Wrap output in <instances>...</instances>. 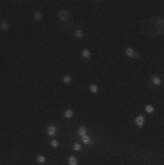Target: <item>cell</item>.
<instances>
[{
  "mask_svg": "<svg viewBox=\"0 0 164 165\" xmlns=\"http://www.w3.org/2000/svg\"><path fill=\"white\" fill-rule=\"evenodd\" d=\"M56 131H57V129H56V128H55L54 126L50 125V126L48 127V134L49 136L54 135V134L56 133Z\"/></svg>",
  "mask_w": 164,
  "mask_h": 165,
  "instance_id": "cell-1",
  "label": "cell"
},
{
  "mask_svg": "<svg viewBox=\"0 0 164 165\" xmlns=\"http://www.w3.org/2000/svg\"><path fill=\"white\" fill-rule=\"evenodd\" d=\"M0 28H1L2 30L6 31L9 29V23L7 21H1L0 22Z\"/></svg>",
  "mask_w": 164,
  "mask_h": 165,
  "instance_id": "cell-2",
  "label": "cell"
},
{
  "mask_svg": "<svg viewBox=\"0 0 164 165\" xmlns=\"http://www.w3.org/2000/svg\"><path fill=\"white\" fill-rule=\"evenodd\" d=\"M143 123H144V117L143 116H138L137 119H136V124L138 126H143Z\"/></svg>",
  "mask_w": 164,
  "mask_h": 165,
  "instance_id": "cell-3",
  "label": "cell"
},
{
  "mask_svg": "<svg viewBox=\"0 0 164 165\" xmlns=\"http://www.w3.org/2000/svg\"><path fill=\"white\" fill-rule=\"evenodd\" d=\"M45 160H46L45 156H43V155H42V154H40V155L37 156V161H38L39 163H44Z\"/></svg>",
  "mask_w": 164,
  "mask_h": 165,
  "instance_id": "cell-4",
  "label": "cell"
},
{
  "mask_svg": "<svg viewBox=\"0 0 164 165\" xmlns=\"http://www.w3.org/2000/svg\"><path fill=\"white\" fill-rule=\"evenodd\" d=\"M33 18H34L35 20L41 19V18H42V14H41L40 12H35V13H34V16H33Z\"/></svg>",
  "mask_w": 164,
  "mask_h": 165,
  "instance_id": "cell-5",
  "label": "cell"
},
{
  "mask_svg": "<svg viewBox=\"0 0 164 165\" xmlns=\"http://www.w3.org/2000/svg\"><path fill=\"white\" fill-rule=\"evenodd\" d=\"M69 165H76V158L74 156H71L69 158Z\"/></svg>",
  "mask_w": 164,
  "mask_h": 165,
  "instance_id": "cell-6",
  "label": "cell"
},
{
  "mask_svg": "<svg viewBox=\"0 0 164 165\" xmlns=\"http://www.w3.org/2000/svg\"><path fill=\"white\" fill-rule=\"evenodd\" d=\"M65 116H66V118H71V117H73V111L71 109H68L65 112Z\"/></svg>",
  "mask_w": 164,
  "mask_h": 165,
  "instance_id": "cell-7",
  "label": "cell"
},
{
  "mask_svg": "<svg viewBox=\"0 0 164 165\" xmlns=\"http://www.w3.org/2000/svg\"><path fill=\"white\" fill-rule=\"evenodd\" d=\"M50 145H51L53 148H57V147H58V141L55 140V139H53L51 142H50Z\"/></svg>",
  "mask_w": 164,
  "mask_h": 165,
  "instance_id": "cell-8",
  "label": "cell"
},
{
  "mask_svg": "<svg viewBox=\"0 0 164 165\" xmlns=\"http://www.w3.org/2000/svg\"><path fill=\"white\" fill-rule=\"evenodd\" d=\"M78 133H79V135H81V136L83 137V136L86 135V129H85L84 128H81L79 129V132H78Z\"/></svg>",
  "mask_w": 164,
  "mask_h": 165,
  "instance_id": "cell-9",
  "label": "cell"
},
{
  "mask_svg": "<svg viewBox=\"0 0 164 165\" xmlns=\"http://www.w3.org/2000/svg\"><path fill=\"white\" fill-rule=\"evenodd\" d=\"M82 138H83L82 140H83V142H84V143H87V144H89V143L91 142V140H90V138H89L88 136H86V135H85V136H83Z\"/></svg>",
  "mask_w": 164,
  "mask_h": 165,
  "instance_id": "cell-10",
  "label": "cell"
},
{
  "mask_svg": "<svg viewBox=\"0 0 164 165\" xmlns=\"http://www.w3.org/2000/svg\"><path fill=\"white\" fill-rule=\"evenodd\" d=\"M146 111H147V112H149V113H152V112L153 111V106H151V105L147 106V107H146Z\"/></svg>",
  "mask_w": 164,
  "mask_h": 165,
  "instance_id": "cell-11",
  "label": "cell"
},
{
  "mask_svg": "<svg viewBox=\"0 0 164 165\" xmlns=\"http://www.w3.org/2000/svg\"><path fill=\"white\" fill-rule=\"evenodd\" d=\"M91 90H92L94 93H96V92L98 91V87H97V85H92V86H91Z\"/></svg>",
  "mask_w": 164,
  "mask_h": 165,
  "instance_id": "cell-12",
  "label": "cell"
},
{
  "mask_svg": "<svg viewBox=\"0 0 164 165\" xmlns=\"http://www.w3.org/2000/svg\"><path fill=\"white\" fill-rule=\"evenodd\" d=\"M82 53H83V57H89L90 56V52L88 50H84Z\"/></svg>",
  "mask_w": 164,
  "mask_h": 165,
  "instance_id": "cell-13",
  "label": "cell"
},
{
  "mask_svg": "<svg viewBox=\"0 0 164 165\" xmlns=\"http://www.w3.org/2000/svg\"><path fill=\"white\" fill-rule=\"evenodd\" d=\"M153 83H155V84H159V83H160V79H159L158 77H153Z\"/></svg>",
  "mask_w": 164,
  "mask_h": 165,
  "instance_id": "cell-14",
  "label": "cell"
},
{
  "mask_svg": "<svg viewBox=\"0 0 164 165\" xmlns=\"http://www.w3.org/2000/svg\"><path fill=\"white\" fill-rule=\"evenodd\" d=\"M64 81L67 82V83L71 82V77H69V76H65V77H64Z\"/></svg>",
  "mask_w": 164,
  "mask_h": 165,
  "instance_id": "cell-15",
  "label": "cell"
},
{
  "mask_svg": "<svg viewBox=\"0 0 164 165\" xmlns=\"http://www.w3.org/2000/svg\"><path fill=\"white\" fill-rule=\"evenodd\" d=\"M81 146L79 145V144H74V150H75V151H77V150H80L81 148H80Z\"/></svg>",
  "mask_w": 164,
  "mask_h": 165,
  "instance_id": "cell-16",
  "label": "cell"
}]
</instances>
